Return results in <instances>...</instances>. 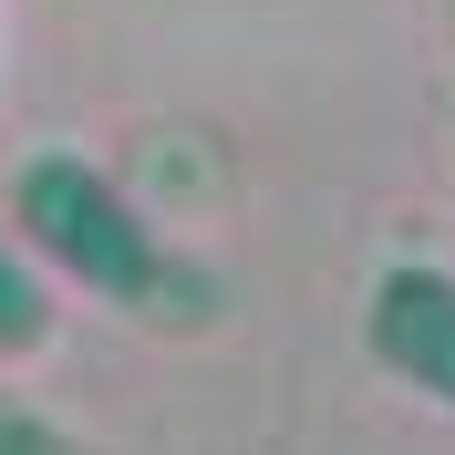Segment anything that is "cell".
Instances as JSON below:
<instances>
[{
  "mask_svg": "<svg viewBox=\"0 0 455 455\" xmlns=\"http://www.w3.org/2000/svg\"><path fill=\"white\" fill-rule=\"evenodd\" d=\"M11 228L42 269H62L73 290H93L104 311L145 321V331H218L228 321V280L207 259H187L166 228L145 218L93 156L42 145L11 166Z\"/></svg>",
  "mask_w": 455,
  "mask_h": 455,
  "instance_id": "1",
  "label": "cell"
},
{
  "mask_svg": "<svg viewBox=\"0 0 455 455\" xmlns=\"http://www.w3.org/2000/svg\"><path fill=\"white\" fill-rule=\"evenodd\" d=\"M52 341V290H42V269H31L21 228H0V352L21 363V352H42Z\"/></svg>",
  "mask_w": 455,
  "mask_h": 455,
  "instance_id": "3",
  "label": "cell"
},
{
  "mask_svg": "<svg viewBox=\"0 0 455 455\" xmlns=\"http://www.w3.org/2000/svg\"><path fill=\"white\" fill-rule=\"evenodd\" d=\"M0 455H104V445H84L73 425H52L42 403H21L11 383H0Z\"/></svg>",
  "mask_w": 455,
  "mask_h": 455,
  "instance_id": "4",
  "label": "cell"
},
{
  "mask_svg": "<svg viewBox=\"0 0 455 455\" xmlns=\"http://www.w3.org/2000/svg\"><path fill=\"white\" fill-rule=\"evenodd\" d=\"M363 352L394 372V383H414L425 403L455 414V269L394 259V269L372 280V300H363Z\"/></svg>",
  "mask_w": 455,
  "mask_h": 455,
  "instance_id": "2",
  "label": "cell"
}]
</instances>
